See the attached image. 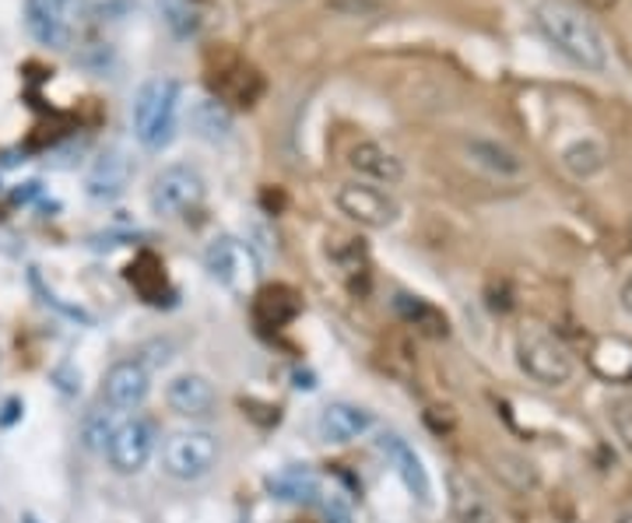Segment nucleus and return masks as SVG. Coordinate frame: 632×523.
Here are the masks:
<instances>
[{"instance_id":"7c9ffc66","label":"nucleus","mask_w":632,"mask_h":523,"mask_svg":"<svg viewBox=\"0 0 632 523\" xmlns=\"http://www.w3.org/2000/svg\"><path fill=\"white\" fill-rule=\"evenodd\" d=\"M619 523H632V510H629V513H625V516H622Z\"/></svg>"},{"instance_id":"5701e85b","label":"nucleus","mask_w":632,"mask_h":523,"mask_svg":"<svg viewBox=\"0 0 632 523\" xmlns=\"http://www.w3.org/2000/svg\"><path fill=\"white\" fill-rule=\"evenodd\" d=\"M590 362L605 380H629L632 376V345L622 341V337H605V341H597Z\"/></svg>"},{"instance_id":"39448f33","label":"nucleus","mask_w":632,"mask_h":523,"mask_svg":"<svg viewBox=\"0 0 632 523\" xmlns=\"http://www.w3.org/2000/svg\"><path fill=\"white\" fill-rule=\"evenodd\" d=\"M208 183L201 168L190 162H173L155 173L152 190H148V205L159 218H187L204 205Z\"/></svg>"},{"instance_id":"f257e3e1","label":"nucleus","mask_w":632,"mask_h":523,"mask_svg":"<svg viewBox=\"0 0 632 523\" xmlns=\"http://www.w3.org/2000/svg\"><path fill=\"white\" fill-rule=\"evenodd\" d=\"M535 22L545 32V39L552 43L562 57H570L584 71H605L608 67V46L597 25L570 8L565 0H538L535 4Z\"/></svg>"},{"instance_id":"6ab92c4d","label":"nucleus","mask_w":632,"mask_h":523,"mask_svg":"<svg viewBox=\"0 0 632 523\" xmlns=\"http://www.w3.org/2000/svg\"><path fill=\"white\" fill-rule=\"evenodd\" d=\"M268 492L278 499V502H316L320 496V475H316L313 467H303V464H292V467H281L278 475L268 478Z\"/></svg>"},{"instance_id":"9d476101","label":"nucleus","mask_w":632,"mask_h":523,"mask_svg":"<svg viewBox=\"0 0 632 523\" xmlns=\"http://www.w3.org/2000/svg\"><path fill=\"white\" fill-rule=\"evenodd\" d=\"M152 394V373L141 359H120L103 380V400L113 411H138Z\"/></svg>"},{"instance_id":"aec40b11","label":"nucleus","mask_w":632,"mask_h":523,"mask_svg":"<svg viewBox=\"0 0 632 523\" xmlns=\"http://www.w3.org/2000/svg\"><path fill=\"white\" fill-rule=\"evenodd\" d=\"M190 127H194L197 138H204L211 144H222V141L232 138V113L214 95L197 98V103L190 106Z\"/></svg>"},{"instance_id":"9b49d317","label":"nucleus","mask_w":632,"mask_h":523,"mask_svg":"<svg viewBox=\"0 0 632 523\" xmlns=\"http://www.w3.org/2000/svg\"><path fill=\"white\" fill-rule=\"evenodd\" d=\"M373 426H376V415L370 408L352 400H335L316 418V435H320L327 446H348L362 440L365 432H373Z\"/></svg>"},{"instance_id":"6e6552de","label":"nucleus","mask_w":632,"mask_h":523,"mask_svg":"<svg viewBox=\"0 0 632 523\" xmlns=\"http://www.w3.org/2000/svg\"><path fill=\"white\" fill-rule=\"evenodd\" d=\"M335 205L344 218H352L362 229H390L397 222V211H401L387 190H379L373 183H362V179L341 183L335 190Z\"/></svg>"},{"instance_id":"2eb2a0df","label":"nucleus","mask_w":632,"mask_h":523,"mask_svg":"<svg viewBox=\"0 0 632 523\" xmlns=\"http://www.w3.org/2000/svg\"><path fill=\"white\" fill-rule=\"evenodd\" d=\"M130 179H134V162L127 159V151L109 148L92 162L89 176H85V190L95 200H116L127 194Z\"/></svg>"},{"instance_id":"1a4fd4ad","label":"nucleus","mask_w":632,"mask_h":523,"mask_svg":"<svg viewBox=\"0 0 632 523\" xmlns=\"http://www.w3.org/2000/svg\"><path fill=\"white\" fill-rule=\"evenodd\" d=\"M204 267L214 281H222L232 292H246L257 281V257L246 243L232 240V235H219L204 249Z\"/></svg>"},{"instance_id":"ddd939ff","label":"nucleus","mask_w":632,"mask_h":523,"mask_svg":"<svg viewBox=\"0 0 632 523\" xmlns=\"http://www.w3.org/2000/svg\"><path fill=\"white\" fill-rule=\"evenodd\" d=\"M165 404L179 418H208L219 404V391L214 383L201 373H179L165 386Z\"/></svg>"},{"instance_id":"393cba45","label":"nucleus","mask_w":632,"mask_h":523,"mask_svg":"<svg viewBox=\"0 0 632 523\" xmlns=\"http://www.w3.org/2000/svg\"><path fill=\"white\" fill-rule=\"evenodd\" d=\"M562 162L573 176L587 179L605 165V151H601V144H594V141H576L573 148L562 151Z\"/></svg>"},{"instance_id":"b1692460","label":"nucleus","mask_w":632,"mask_h":523,"mask_svg":"<svg viewBox=\"0 0 632 523\" xmlns=\"http://www.w3.org/2000/svg\"><path fill=\"white\" fill-rule=\"evenodd\" d=\"M130 284L141 292L144 302H162L165 295V275H162V264L152 257V253H141V257L130 264Z\"/></svg>"},{"instance_id":"bb28decb","label":"nucleus","mask_w":632,"mask_h":523,"mask_svg":"<svg viewBox=\"0 0 632 523\" xmlns=\"http://www.w3.org/2000/svg\"><path fill=\"white\" fill-rule=\"evenodd\" d=\"M611 426H615V435H619V443L632 453V394L611 404Z\"/></svg>"},{"instance_id":"20e7f679","label":"nucleus","mask_w":632,"mask_h":523,"mask_svg":"<svg viewBox=\"0 0 632 523\" xmlns=\"http://www.w3.org/2000/svg\"><path fill=\"white\" fill-rule=\"evenodd\" d=\"M222 461L219 435L208 429H179L162 443V470L173 481H201Z\"/></svg>"},{"instance_id":"cd10ccee","label":"nucleus","mask_w":632,"mask_h":523,"mask_svg":"<svg viewBox=\"0 0 632 523\" xmlns=\"http://www.w3.org/2000/svg\"><path fill=\"white\" fill-rule=\"evenodd\" d=\"M622 310L632 316V275H629V281L622 284Z\"/></svg>"},{"instance_id":"f03ea898","label":"nucleus","mask_w":632,"mask_h":523,"mask_svg":"<svg viewBox=\"0 0 632 523\" xmlns=\"http://www.w3.org/2000/svg\"><path fill=\"white\" fill-rule=\"evenodd\" d=\"M179 95H183L179 81L162 74L148 78L138 89L130 120H134V133L148 151H162L165 144H173L179 124Z\"/></svg>"},{"instance_id":"c756f323","label":"nucleus","mask_w":632,"mask_h":523,"mask_svg":"<svg viewBox=\"0 0 632 523\" xmlns=\"http://www.w3.org/2000/svg\"><path fill=\"white\" fill-rule=\"evenodd\" d=\"M22 523H39V516L36 513H25V520Z\"/></svg>"},{"instance_id":"423d86ee","label":"nucleus","mask_w":632,"mask_h":523,"mask_svg":"<svg viewBox=\"0 0 632 523\" xmlns=\"http://www.w3.org/2000/svg\"><path fill=\"white\" fill-rule=\"evenodd\" d=\"M159 446V426L144 415H130L116 421L106 440V461L116 475H138L155 457Z\"/></svg>"},{"instance_id":"4be33fe9","label":"nucleus","mask_w":632,"mask_h":523,"mask_svg":"<svg viewBox=\"0 0 632 523\" xmlns=\"http://www.w3.org/2000/svg\"><path fill=\"white\" fill-rule=\"evenodd\" d=\"M394 310L401 313V319L405 324H411L414 330H422V334H429V337H446L450 334V324H446V316L432 306V302H425V299H419V295H397L394 299Z\"/></svg>"},{"instance_id":"4468645a","label":"nucleus","mask_w":632,"mask_h":523,"mask_svg":"<svg viewBox=\"0 0 632 523\" xmlns=\"http://www.w3.org/2000/svg\"><path fill=\"white\" fill-rule=\"evenodd\" d=\"M348 165L355 168L362 183H373V187H394L405 179V162L379 141H359L348 151Z\"/></svg>"},{"instance_id":"a211bd4d","label":"nucleus","mask_w":632,"mask_h":523,"mask_svg":"<svg viewBox=\"0 0 632 523\" xmlns=\"http://www.w3.org/2000/svg\"><path fill=\"white\" fill-rule=\"evenodd\" d=\"M446 488H450V513H454V523H495V510L492 502L481 496V488L464 478V475H454L446 478Z\"/></svg>"},{"instance_id":"0eeeda50","label":"nucleus","mask_w":632,"mask_h":523,"mask_svg":"<svg viewBox=\"0 0 632 523\" xmlns=\"http://www.w3.org/2000/svg\"><path fill=\"white\" fill-rule=\"evenodd\" d=\"M208 84L222 106H236V109L257 106V98L264 95V78L257 74V67H249L236 54H222L219 63L214 60L208 63Z\"/></svg>"},{"instance_id":"c85d7f7f","label":"nucleus","mask_w":632,"mask_h":523,"mask_svg":"<svg viewBox=\"0 0 632 523\" xmlns=\"http://www.w3.org/2000/svg\"><path fill=\"white\" fill-rule=\"evenodd\" d=\"M587 4H590V8H611L615 0H587Z\"/></svg>"},{"instance_id":"a878e982","label":"nucleus","mask_w":632,"mask_h":523,"mask_svg":"<svg viewBox=\"0 0 632 523\" xmlns=\"http://www.w3.org/2000/svg\"><path fill=\"white\" fill-rule=\"evenodd\" d=\"M162 14L176 36H194L201 28V11H197L194 0H162Z\"/></svg>"},{"instance_id":"412c9836","label":"nucleus","mask_w":632,"mask_h":523,"mask_svg":"<svg viewBox=\"0 0 632 523\" xmlns=\"http://www.w3.org/2000/svg\"><path fill=\"white\" fill-rule=\"evenodd\" d=\"M468 155H471L475 165L489 168V173L499 176V179H513V176L524 173V159L517 155V151H510L506 144H499V141L475 138V141H468Z\"/></svg>"},{"instance_id":"f3484780","label":"nucleus","mask_w":632,"mask_h":523,"mask_svg":"<svg viewBox=\"0 0 632 523\" xmlns=\"http://www.w3.org/2000/svg\"><path fill=\"white\" fill-rule=\"evenodd\" d=\"M299 310H303V302H299V295L289 284H268V289H260L254 299V319L264 330H278L292 324Z\"/></svg>"},{"instance_id":"dca6fc26","label":"nucleus","mask_w":632,"mask_h":523,"mask_svg":"<svg viewBox=\"0 0 632 523\" xmlns=\"http://www.w3.org/2000/svg\"><path fill=\"white\" fill-rule=\"evenodd\" d=\"M71 0H25V25L43 46H60L68 36Z\"/></svg>"},{"instance_id":"f8f14e48","label":"nucleus","mask_w":632,"mask_h":523,"mask_svg":"<svg viewBox=\"0 0 632 523\" xmlns=\"http://www.w3.org/2000/svg\"><path fill=\"white\" fill-rule=\"evenodd\" d=\"M379 450H384V457L390 461L394 475L401 478V485L411 492V499H419V505H432V478H429L422 457L414 453V446L405 443L401 435H384V440H379Z\"/></svg>"},{"instance_id":"7ed1b4c3","label":"nucleus","mask_w":632,"mask_h":523,"mask_svg":"<svg viewBox=\"0 0 632 523\" xmlns=\"http://www.w3.org/2000/svg\"><path fill=\"white\" fill-rule=\"evenodd\" d=\"M517 362L541 386H565L576 376V359L570 356V348L541 324H530L517 334Z\"/></svg>"}]
</instances>
